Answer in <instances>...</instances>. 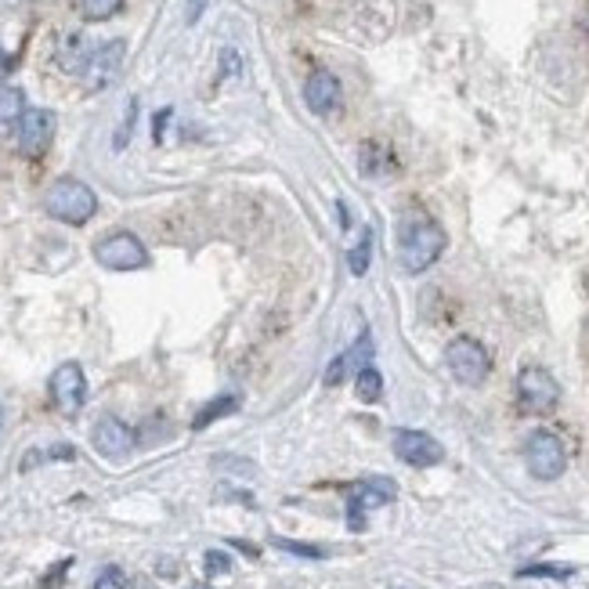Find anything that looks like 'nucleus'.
<instances>
[{"label": "nucleus", "instance_id": "nucleus-27", "mask_svg": "<svg viewBox=\"0 0 589 589\" xmlns=\"http://www.w3.org/2000/svg\"><path fill=\"white\" fill-rule=\"evenodd\" d=\"M0 431H4V405H0Z\"/></svg>", "mask_w": 589, "mask_h": 589}, {"label": "nucleus", "instance_id": "nucleus-1", "mask_svg": "<svg viewBox=\"0 0 589 589\" xmlns=\"http://www.w3.org/2000/svg\"><path fill=\"white\" fill-rule=\"evenodd\" d=\"M445 228L423 210H409L398 221V260L409 275H423L445 253Z\"/></svg>", "mask_w": 589, "mask_h": 589}, {"label": "nucleus", "instance_id": "nucleus-11", "mask_svg": "<svg viewBox=\"0 0 589 589\" xmlns=\"http://www.w3.org/2000/svg\"><path fill=\"white\" fill-rule=\"evenodd\" d=\"M123 55H127V44H123V40H109V44L94 47V55H91V62H87V69H84V84H87L91 91L109 87V84L120 76Z\"/></svg>", "mask_w": 589, "mask_h": 589}, {"label": "nucleus", "instance_id": "nucleus-20", "mask_svg": "<svg viewBox=\"0 0 589 589\" xmlns=\"http://www.w3.org/2000/svg\"><path fill=\"white\" fill-rule=\"evenodd\" d=\"M575 568L571 564H528L517 571V578H571Z\"/></svg>", "mask_w": 589, "mask_h": 589}, {"label": "nucleus", "instance_id": "nucleus-25", "mask_svg": "<svg viewBox=\"0 0 589 589\" xmlns=\"http://www.w3.org/2000/svg\"><path fill=\"white\" fill-rule=\"evenodd\" d=\"M279 550H290L297 557H326V550H318V546H304V543H290V539H275Z\"/></svg>", "mask_w": 589, "mask_h": 589}, {"label": "nucleus", "instance_id": "nucleus-14", "mask_svg": "<svg viewBox=\"0 0 589 589\" xmlns=\"http://www.w3.org/2000/svg\"><path fill=\"white\" fill-rule=\"evenodd\" d=\"M91 55H94V47L87 44V36L73 33V36H66V44H62V51H59V66H62L66 73H80V76H84Z\"/></svg>", "mask_w": 589, "mask_h": 589}, {"label": "nucleus", "instance_id": "nucleus-15", "mask_svg": "<svg viewBox=\"0 0 589 589\" xmlns=\"http://www.w3.org/2000/svg\"><path fill=\"white\" fill-rule=\"evenodd\" d=\"M26 113V94L15 84H0V123H19Z\"/></svg>", "mask_w": 589, "mask_h": 589}, {"label": "nucleus", "instance_id": "nucleus-17", "mask_svg": "<svg viewBox=\"0 0 589 589\" xmlns=\"http://www.w3.org/2000/svg\"><path fill=\"white\" fill-rule=\"evenodd\" d=\"M358 398H362V402H369V405L384 398V377H380V369L365 365V369L358 372Z\"/></svg>", "mask_w": 589, "mask_h": 589}, {"label": "nucleus", "instance_id": "nucleus-26", "mask_svg": "<svg viewBox=\"0 0 589 589\" xmlns=\"http://www.w3.org/2000/svg\"><path fill=\"white\" fill-rule=\"evenodd\" d=\"M206 4H210V0H188V4H185V22H188V26H195V22L203 19Z\"/></svg>", "mask_w": 589, "mask_h": 589}, {"label": "nucleus", "instance_id": "nucleus-23", "mask_svg": "<svg viewBox=\"0 0 589 589\" xmlns=\"http://www.w3.org/2000/svg\"><path fill=\"white\" fill-rule=\"evenodd\" d=\"M94 589H127V575L120 568H105L98 578H94Z\"/></svg>", "mask_w": 589, "mask_h": 589}, {"label": "nucleus", "instance_id": "nucleus-5", "mask_svg": "<svg viewBox=\"0 0 589 589\" xmlns=\"http://www.w3.org/2000/svg\"><path fill=\"white\" fill-rule=\"evenodd\" d=\"M517 402L531 416H546L561 402V384L550 377L543 365H524L517 372Z\"/></svg>", "mask_w": 589, "mask_h": 589}, {"label": "nucleus", "instance_id": "nucleus-22", "mask_svg": "<svg viewBox=\"0 0 589 589\" xmlns=\"http://www.w3.org/2000/svg\"><path fill=\"white\" fill-rule=\"evenodd\" d=\"M203 564H206V575H228V571H232V557L221 553V550H210V553L203 557Z\"/></svg>", "mask_w": 589, "mask_h": 589}, {"label": "nucleus", "instance_id": "nucleus-24", "mask_svg": "<svg viewBox=\"0 0 589 589\" xmlns=\"http://www.w3.org/2000/svg\"><path fill=\"white\" fill-rule=\"evenodd\" d=\"M134 116H138V101H131L127 105V116H123V123H120V134H116V148H123L127 141H131V127H134Z\"/></svg>", "mask_w": 589, "mask_h": 589}, {"label": "nucleus", "instance_id": "nucleus-4", "mask_svg": "<svg viewBox=\"0 0 589 589\" xmlns=\"http://www.w3.org/2000/svg\"><path fill=\"white\" fill-rule=\"evenodd\" d=\"M524 463L535 481H557L568 470V449L553 431H535L524 442Z\"/></svg>", "mask_w": 589, "mask_h": 589}, {"label": "nucleus", "instance_id": "nucleus-18", "mask_svg": "<svg viewBox=\"0 0 589 589\" xmlns=\"http://www.w3.org/2000/svg\"><path fill=\"white\" fill-rule=\"evenodd\" d=\"M369 264H372V232H365L354 246H351V253H347V267H351V275H365L369 272Z\"/></svg>", "mask_w": 589, "mask_h": 589}, {"label": "nucleus", "instance_id": "nucleus-10", "mask_svg": "<svg viewBox=\"0 0 589 589\" xmlns=\"http://www.w3.org/2000/svg\"><path fill=\"white\" fill-rule=\"evenodd\" d=\"M91 442L105 459H127L134 452V431L116 416H101L91 431Z\"/></svg>", "mask_w": 589, "mask_h": 589}, {"label": "nucleus", "instance_id": "nucleus-2", "mask_svg": "<svg viewBox=\"0 0 589 589\" xmlns=\"http://www.w3.org/2000/svg\"><path fill=\"white\" fill-rule=\"evenodd\" d=\"M44 210L62 225H87L98 213V195L76 178H59L44 195Z\"/></svg>", "mask_w": 589, "mask_h": 589}, {"label": "nucleus", "instance_id": "nucleus-7", "mask_svg": "<svg viewBox=\"0 0 589 589\" xmlns=\"http://www.w3.org/2000/svg\"><path fill=\"white\" fill-rule=\"evenodd\" d=\"M394 496H398V489L387 477H369V481H358L354 489H347V524H351V531H362L365 513L394 503Z\"/></svg>", "mask_w": 589, "mask_h": 589}, {"label": "nucleus", "instance_id": "nucleus-13", "mask_svg": "<svg viewBox=\"0 0 589 589\" xmlns=\"http://www.w3.org/2000/svg\"><path fill=\"white\" fill-rule=\"evenodd\" d=\"M304 101L314 116H330L340 109V80L330 69H314L304 84Z\"/></svg>", "mask_w": 589, "mask_h": 589}, {"label": "nucleus", "instance_id": "nucleus-28", "mask_svg": "<svg viewBox=\"0 0 589 589\" xmlns=\"http://www.w3.org/2000/svg\"><path fill=\"white\" fill-rule=\"evenodd\" d=\"M192 589H210V585H192Z\"/></svg>", "mask_w": 589, "mask_h": 589}, {"label": "nucleus", "instance_id": "nucleus-19", "mask_svg": "<svg viewBox=\"0 0 589 589\" xmlns=\"http://www.w3.org/2000/svg\"><path fill=\"white\" fill-rule=\"evenodd\" d=\"M123 8V0H80V15L87 22H105Z\"/></svg>", "mask_w": 589, "mask_h": 589}, {"label": "nucleus", "instance_id": "nucleus-3", "mask_svg": "<svg viewBox=\"0 0 589 589\" xmlns=\"http://www.w3.org/2000/svg\"><path fill=\"white\" fill-rule=\"evenodd\" d=\"M445 365L452 372V380H459L463 387H481L492 372V358H489L485 344L474 337H456L445 347Z\"/></svg>", "mask_w": 589, "mask_h": 589}, {"label": "nucleus", "instance_id": "nucleus-21", "mask_svg": "<svg viewBox=\"0 0 589 589\" xmlns=\"http://www.w3.org/2000/svg\"><path fill=\"white\" fill-rule=\"evenodd\" d=\"M347 372H351V369H347V358H344V354H337V358L330 362V369H326L322 384H326V387H340V384L347 380Z\"/></svg>", "mask_w": 589, "mask_h": 589}, {"label": "nucleus", "instance_id": "nucleus-16", "mask_svg": "<svg viewBox=\"0 0 589 589\" xmlns=\"http://www.w3.org/2000/svg\"><path fill=\"white\" fill-rule=\"evenodd\" d=\"M235 409H239V398H235V394H221V398L206 402V405L195 412L192 426H195V431H206V426H210L213 419H221V416H228V412H235Z\"/></svg>", "mask_w": 589, "mask_h": 589}, {"label": "nucleus", "instance_id": "nucleus-12", "mask_svg": "<svg viewBox=\"0 0 589 589\" xmlns=\"http://www.w3.org/2000/svg\"><path fill=\"white\" fill-rule=\"evenodd\" d=\"M394 456L409 466H438L445 459V449H442V442H434L423 431H398L394 434Z\"/></svg>", "mask_w": 589, "mask_h": 589}, {"label": "nucleus", "instance_id": "nucleus-8", "mask_svg": "<svg viewBox=\"0 0 589 589\" xmlns=\"http://www.w3.org/2000/svg\"><path fill=\"white\" fill-rule=\"evenodd\" d=\"M47 387H51V402H55L66 416L80 412L84 402H87V377H84V369L76 362L59 365L55 372H51V384Z\"/></svg>", "mask_w": 589, "mask_h": 589}, {"label": "nucleus", "instance_id": "nucleus-9", "mask_svg": "<svg viewBox=\"0 0 589 589\" xmlns=\"http://www.w3.org/2000/svg\"><path fill=\"white\" fill-rule=\"evenodd\" d=\"M51 138H55V113H47V109H26L22 120L15 123V141L29 159L44 155Z\"/></svg>", "mask_w": 589, "mask_h": 589}, {"label": "nucleus", "instance_id": "nucleus-6", "mask_svg": "<svg viewBox=\"0 0 589 589\" xmlns=\"http://www.w3.org/2000/svg\"><path fill=\"white\" fill-rule=\"evenodd\" d=\"M94 260L109 272H138V267L148 264V250L138 235L131 232H113L105 235L101 243H94Z\"/></svg>", "mask_w": 589, "mask_h": 589}]
</instances>
